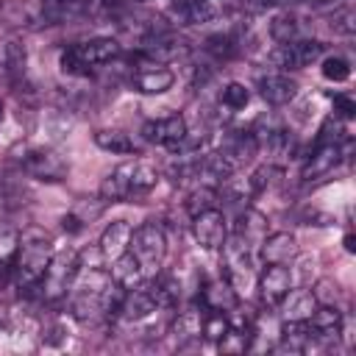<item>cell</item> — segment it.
I'll return each mask as SVG.
<instances>
[{
    "mask_svg": "<svg viewBox=\"0 0 356 356\" xmlns=\"http://www.w3.org/2000/svg\"><path fill=\"white\" fill-rule=\"evenodd\" d=\"M309 325L314 331V337H325V339H337L342 334V312L331 303H317V309L309 317Z\"/></svg>",
    "mask_w": 356,
    "mask_h": 356,
    "instance_id": "obj_17",
    "label": "cell"
},
{
    "mask_svg": "<svg viewBox=\"0 0 356 356\" xmlns=\"http://www.w3.org/2000/svg\"><path fill=\"white\" fill-rule=\"evenodd\" d=\"M0 120H3V103H0Z\"/></svg>",
    "mask_w": 356,
    "mask_h": 356,
    "instance_id": "obj_42",
    "label": "cell"
},
{
    "mask_svg": "<svg viewBox=\"0 0 356 356\" xmlns=\"http://www.w3.org/2000/svg\"><path fill=\"white\" fill-rule=\"evenodd\" d=\"M203 331V314L197 306H186L184 312H178V317L172 320V334L178 342H189L197 339Z\"/></svg>",
    "mask_w": 356,
    "mask_h": 356,
    "instance_id": "obj_22",
    "label": "cell"
},
{
    "mask_svg": "<svg viewBox=\"0 0 356 356\" xmlns=\"http://www.w3.org/2000/svg\"><path fill=\"white\" fill-rule=\"evenodd\" d=\"M95 145L100 150H106V153H120V156L134 153L131 136L125 131H117V128H100V131H95Z\"/></svg>",
    "mask_w": 356,
    "mask_h": 356,
    "instance_id": "obj_24",
    "label": "cell"
},
{
    "mask_svg": "<svg viewBox=\"0 0 356 356\" xmlns=\"http://www.w3.org/2000/svg\"><path fill=\"white\" fill-rule=\"evenodd\" d=\"M345 125H342V120L334 114V117H328L323 125H320V134H317V142L314 145H342L345 142Z\"/></svg>",
    "mask_w": 356,
    "mask_h": 356,
    "instance_id": "obj_29",
    "label": "cell"
},
{
    "mask_svg": "<svg viewBox=\"0 0 356 356\" xmlns=\"http://www.w3.org/2000/svg\"><path fill=\"white\" fill-rule=\"evenodd\" d=\"M128 250L139 259L142 270L145 273H156L167 256V239H164V231L156 225V222H142L134 234H131V245Z\"/></svg>",
    "mask_w": 356,
    "mask_h": 356,
    "instance_id": "obj_3",
    "label": "cell"
},
{
    "mask_svg": "<svg viewBox=\"0 0 356 356\" xmlns=\"http://www.w3.org/2000/svg\"><path fill=\"white\" fill-rule=\"evenodd\" d=\"M342 153H345L342 145H314V153L306 159L300 178H303V181H314V178L328 175V172L342 161Z\"/></svg>",
    "mask_w": 356,
    "mask_h": 356,
    "instance_id": "obj_10",
    "label": "cell"
},
{
    "mask_svg": "<svg viewBox=\"0 0 356 356\" xmlns=\"http://www.w3.org/2000/svg\"><path fill=\"white\" fill-rule=\"evenodd\" d=\"M342 245H345V250H348V253H356V236H353V234H345Z\"/></svg>",
    "mask_w": 356,
    "mask_h": 356,
    "instance_id": "obj_41",
    "label": "cell"
},
{
    "mask_svg": "<svg viewBox=\"0 0 356 356\" xmlns=\"http://www.w3.org/2000/svg\"><path fill=\"white\" fill-rule=\"evenodd\" d=\"M334 114L339 120H353L356 117V100L350 95H334Z\"/></svg>",
    "mask_w": 356,
    "mask_h": 356,
    "instance_id": "obj_38",
    "label": "cell"
},
{
    "mask_svg": "<svg viewBox=\"0 0 356 356\" xmlns=\"http://www.w3.org/2000/svg\"><path fill=\"white\" fill-rule=\"evenodd\" d=\"M192 234H195V242L206 250H217L222 248L225 236H228V228H225V214L214 206V209H206L200 214L192 217Z\"/></svg>",
    "mask_w": 356,
    "mask_h": 356,
    "instance_id": "obj_6",
    "label": "cell"
},
{
    "mask_svg": "<svg viewBox=\"0 0 356 356\" xmlns=\"http://www.w3.org/2000/svg\"><path fill=\"white\" fill-rule=\"evenodd\" d=\"M248 337H250V334H245V331H239V328L231 325V328L217 339V348H220V353H245L248 345H250Z\"/></svg>",
    "mask_w": 356,
    "mask_h": 356,
    "instance_id": "obj_30",
    "label": "cell"
},
{
    "mask_svg": "<svg viewBox=\"0 0 356 356\" xmlns=\"http://www.w3.org/2000/svg\"><path fill=\"white\" fill-rule=\"evenodd\" d=\"M111 278H114L122 289H136V286H142V281H145V270H142L139 259H136L131 250H125L122 256H117V259L111 261Z\"/></svg>",
    "mask_w": 356,
    "mask_h": 356,
    "instance_id": "obj_16",
    "label": "cell"
},
{
    "mask_svg": "<svg viewBox=\"0 0 356 356\" xmlns=\"http://www.w3.org/2000/svg\"><path fill=\"white\" fill-rule=\"evenodd\" d=\"M278 306L284 312V320H309L317 309V298L312 289H289Z\"/></svg>",
    "mask_w": 356,
    "mask_h": 356,
    "instance_id": "obj_19",
    "label": "cell"
},
{
    "mask_svg": "<svg viewBox=\"0 0 356 356\" xmlns=\"http://www.w3.org/2000/svg\"><path fill=\"white\" fill-rule=\"evenodd\" d=\"M3 64H6V72H8L14 81H19V78L25 75V67H28L25 44L17 42V39L6 42V47H3Z\"/></svg>",
    "mask_w": 356,
    "mask_h": 356,
    "instance_id": "obj_27",
    "label": "cell"
},
{
    "mask_svg": "<svg viewBox=\"0 0 356 356\" xmlns=\"http://www.w3.org/2000/svg\"><path fill=\"white\" fill-rule=\"evenodd\" d=\"M331 28H334L337 33H345V36H350V33L356 31V17H353V11H350V8H342V11H337V14L331 17Z\"/></svg>",
    "mask_w": 356,
    "mask_h": 356,
    "instance_id": "obj_37",
    "label": "cell"
},
{
    "mask_svg": "<svg viewBox=\"0 0 356 356\" xmlns=\"http://www.w3.org/2000/svg\"><path fill=\"white\" fill-rule=\"evenodd\" d=\"M131 234H134V228L125 220H111L100 234V256L106 261H114L117 256H122L131 245Z\"/></svg>",
    "mask_w": 356,
    "mask_h": 356,
    "instance_id": "obj_13",
    "label": "cell"
},
{
    "mask_svg": "<svg viewBox=\"0 0 356 356\" xmlns=\"http://www.w3.org/2000/svg\"><path fill=\"white\" fill-rule=\"evenodd\" d=\"M58 67H61V72L64 75H89V64L81 58V53H78V47L72 44V47H67L64 53H61V58H58Z\"/></svg>",
    "mask_w": 356,
    "mask_h": 356,
    "instance_id": "obj_34",
    "label": "cell"
},
{
    "mask_svg": "<svg viewBox=\"0 0 356 356\" xmlns=\"http://www.w3.org/2000/svg\"><path fill=\"white\" fill-rule=\"evenodd\" d=\"M270 39L275 44H289L298 39V17L289 11H278L270 19Z\"/></svg>",
    "mask_w": 356,
    "mask_h": 356,
    "instance_id": "obj_26",
    "label": "cell"
},
{
    "mask_svg": "<svg viewBox=\"0 0 356 356\" xmlns=\"http://www.w3.org/2000/svg\"><path fill=\"white\" fill-rule=\"evenodd\" d=\"M206 50L217 58V61H225L231 56H236V39L231 33H217V36H209L206 42Z\"/></svg>",
    "mask_w": 356,
    "mask_h": 356,
    "instance_id": "obj_31",
    "label": "cell"
},
{
    "mask_svg": "<svg viewBox=\"0 0 356 356\" xmlns=\"http://www.w3.org/2000/svg\"><path fill=\"white\" fill-rule=\"evenodd\" d=\"M19 253V231L11 222H0V275L14 270Z\"/></svg>",
    "mask_w": 356,
    "mask_h": 356,
    "instance_id": "obj_23",
    "label": "cell"
},
{
    "mask_svg": "<svg viewBox=\"0 0 356 356\" xmlns=\"http://www.w3.org/2000/svg\"><path fill=\"white\" fill-rule=\"evenodd\" d=\"M323 56V42L317 39H295L289 44H281L273 61L281 70H306Z\"/></svg>",
    "mask_w": 356,
    "mask_h": 356,
    "instance_id": "obj_7",
    "label": "cell"
},
{
    "mask_svg": "<svg viewBox=\"0 0 356 356\" xmlns=\"http://www.w3.org/2000/svg\"><path fill=\"white\" fill-rule=\"evenodd\" d=\"M172 83H175L172 70H167V67H161V64H150L147 70H142V72L134 78V86H136L142 95H161V92H167Z\"/></svg>",
    "mask_w": 356,
    "mask_h": 356,
    "instance_id": "obj_20",
    "label": "cell"
},
{
    "mask_svg": "<svg viewBox=\"0 0 356 356\" xmlns=\"http://www.w3.org/2000/svg\"><path fill=\"white\" fill-rule=\"evenodd\" d=\"M259 295L267 306H278L284 300V295L292 289V273L284 264H267L259 273Z\"/></svg>",
    "mask_w": 356,
    "mask_h": 356,
    "instance_id": "obj_8",
    "label": "cell"
},
{
    "mask_svg": "<svg viewBox=\"0 0 356 356\" xmlns=\"http://www.w3.org/2000/svg\"><path fill=\"white\" fill-rule=\"evenodd\" d=\"M50 259H53V239L39 228H28L19 236V253L14 261L17 286L19 289H39Z\"/></svg>",
    "mask_w": 356,
    "mask_h": 356,
    "instance_id": "obj_1",
    "label": "cell"
},
{
    "mask_svg": "<svg viewBox=\"0 0 356 356\" xmlns=\"http://www.w3.org/2000/svg\"><path fill=\"white\" fill-rule=\"evenodd\" d=\"M320 72H323V78H325V81L342 83V81H348V78H350V64H348L342 56H328V58H323Z\"/></svg>",
    "mask_w": 356,
    "mask_h": 356,
    "instance_id": "obj_32",
    "label": "cell"
},
{
    "mask_svg": "<svg viewBox=\"0 0 356 356\" xmlns=\"http://www.w3.org/2000/svg\"><path fill=\"white\" fill-rule=\"evenodd\" d=\"M214 206H217V189L214 186H195L186 197V211L192 217L206 211V209H214Z\"/></svg>",
    "mask_w": 356,
    "mask_h": 356,
    "instance_id": "obj_28",
    "label": "cell"
},
{
    "mask_svg": "<svg viewBox=\"0 0 356 356\" xmlns=\"http://www.w3.org/2000/svg\"><path fill=\"white\" fill-rule=\"evenodd\" d=\"M22 167L28 175H33L36 181H47V184H58L67 178V161L56 153V150H44V147H33L22 156Z\"/></svg>",
    "mask_w": 356,
    "mask_h": 356,
    "instance_id": "obj_4",
    "label": "cell"
},
{
    "mask_svg": "<svg viewBox=\"0 0 356 356\" xmlns=\"http://www.w3.org/2000/svg\"><path fill=\"white\" fill-rule=\"evenodd\" d=\"M78 270H81V256H78V250L67 248V250L53 253V259H50V264H47V270H44V275H42V284H39L42 295H44L47 300H58L61 295H67V289H70L72 281L78 278Z\"/></svg>",
    "mask_w": 356,
    "mask_h": 356,
    "instance_id": "obj_2",
    "label": "cell"
},
{
    "mask_svg": "<svg viewBox=\"0 0 356 356\" xmlns=\"http://www.w3.org/2000/svg\"><path fill=\"white\" fill-rule=\"evenodd\" d=\"M61 228H64L67 234H81L83 220H81L78 214H72V211H70V214H64V217H61Z\"/></svg>",
    "mask_w": 356,
    "mask_h": 356,
    "instance_id": "obj_40",
    "label": "cell"
},
{
    "mask_svg": "<svg viewBox=\"0 0 356 356\" xmlns=\"http://www.w3.org/2000/svg\"><path fill=\"white\" fill-rule=\"evenodd\" d=\"M259 92L270 106H286L289 100H295L298 83L284 72H273V75H261L259 78Z\"/></svg>",
    "mask_w": 356,
    "mask_h": 356,
    "instance_id": "obj_14",
    "label": "cell"
},
{
    "mask_svg": "<svg viewBox=\"0 0 356 356\" xmlns=\"http://www.w3.org/2000/svg\"><path fill=\"white\" fill-rule=\"evenodd\" d=\"M156 309H159V303H156L150 286H136V289H125L120 314H122L128 323H142V320H147Z\"/></svg>",
    "mask_w": 356,
    "mask_h": 356,
    "instance_id": "obj_12",
    "label": "cell"
},
{
    "mask_svg": "<svg viewBox=\"0 0 356 356\" xmlns=\"http://www.w3.org/2000/svg\"><path fill=\"white\" fill-rule=\"evenodd\" d=\"M259 253H261L264 264H289L298 256V242L289 231H275L261 239Z\"/></svg>",
    "mask_w": 356,
    "mask_h": 356,
    "instance_id": "obj_9",
    "label": "cell"
},
{
    "mask_svg": "<svg viewBox=\"0 0 356 356\" xmlns=\"http://www.w3.org/2000/svg\"><path fill=\"white\" fill-rule=\"evenodd\" d=\"M242 245H248L250 250H256L261 245V239L267 236V217L259 209H245L236 220V234H234Z\"/></svg>",
    "mask_w": 356,
    "mask_h": 356,
    "instance_id": "obj_15",
    "label": "cell"
},
{
    "mask_svg": "<svg viewBox=\"0 0 356 356\" xmlns=\"http://www.w3.org/2000/svg\"><path fill=\"white\" fill-rule=\"evenodd\" d=\"M100 195H103L106 200H111V203H114V200L136 197V192H134V161H125V164L114 167V170L103 178Z\"/></svg>",
    "mask_w": 356,
    "mask_h": 356,
    "instance_id": "obj_11",
    "label": "cell"
},
{
    "mask_svg": "<svg viewBox=\"0 0 356 356\" xmlns=\"http://www.w3.org/2000/svg\"><path fill=\"white\" fill-rule=\"evenodd\" d=\"M248 103H250V89H248L245 83H239V81L225 83V89H222V106L239 111V108H245Z\"/></svg>",
    "mask_w": 356,
    "mask_h": 356,
    "instance_id": "obj_33",
    "label": "cell"
},
{
    "mask_svg": "<svg viewBox=\"0 0 356 356\" xmlns=\"http://www.w3.org/2000/svg\"><path fill=\"white\" fill-rule=\"evenodd\" d=\"M3 14L11 19V25H25V22H31V11H28L22 3H17V0L6 3V6H3Z\"/></svg>",
    "mask_w": 356,
    "mask_h": 356,
    "instance_id": "obj_39",
    "label": "cell"
},
{
    "mask_svg": "<svg viewBox=\"0 0 356 356\" xmlns=\"http://www.w3.org/2000/svg\"><path fill=\"white\" fill-rule=\"evenodd\" d=\"M228 328H231V320H228L222 312H214V309H211V314L203 317V331H200V334H203L209 342H217Z\"/></svg>",
    "mask_w": 356,
    "mask_h": 356,
    "instance_id": "obj_35",
    "label": "cell"
},
{
    "mask_svg": "<svg viewBox=\"0 0 356 356\" xmlns=\"http://www.w3.org/2000/svg\"><path fill=\"white\" fill-rule=\"evenodd\" d=\"M278 175V170L273 167V164H261L250 178H248V186H250V192L253 195H259V192H264L270 184H273V178Z\"/></svg>",
    "mask_w": 356,
    "mask_h": 356,
    "instance_id": "obj_36",
    "label": "cell"
},
{
    "mask_svg": "<svg viewBox=\"0 0 356 356\" xmlns=\"http://www.w3.org/2000/svg\"><path fill=\"white\" fill-rule=\"evenodd\" d=\"M81 58L89 64V67H97V64H108L111 58L120 56V42L111 39V36H97V39H89L83 44H75Z\"/></svg>",
    "mask_w": 356,
    "mask_h": 356,
    "instance_id": "obj_18",
    "label": "cell"
},
{
    "mask_svg": "<svg viewBox=\"0 0 356 356\" xmlns=\"http://www.w3.org/2000/svg\"><path fill=\"white\" fill-rule=\"evenodd\" d=\"M203 303L214 312H228L236 303V292L231 289V284L225 278H217V281H209L203 286Z\"/></svg>",
    "mask_w": 356,
    "mask_h": 356,
    "instance_id": "obj_21",
    "label": "cell"
},
{
    "mask_svg": "<svg viewBox=\"0 0 356 356\" xmlns=\"http://www.w3.org/2000/svg\"><path fill=\"white\" fill-rule=\"evenodd\" d=\"M220 14V6L214 0H186L181 6V17L186 25H206Z\"/></svg>",
    "mask_w": 356,
    "mask_h": 356,
    "instance_id": "obj_25",
    "label": "cell"
},
{
    "mask_svg": "<svg viewBox=\"0 0 356 356\" xmlns=\"http://www.w3.org/2000/svg\"><path fill=\"white\" fill-rule=\"evenodd\" d=\"M186 134H189V128H186V120L181 114H170V117H161V120H147L142 125V136L150 145L167 147L170 153L178 150V145L184 142Z\"/></svg>",
    "mask_w": 356,
    "mask_h": 356,
    "instance_id": "obj_5",
    "label": "cell"
}]
</instances>
